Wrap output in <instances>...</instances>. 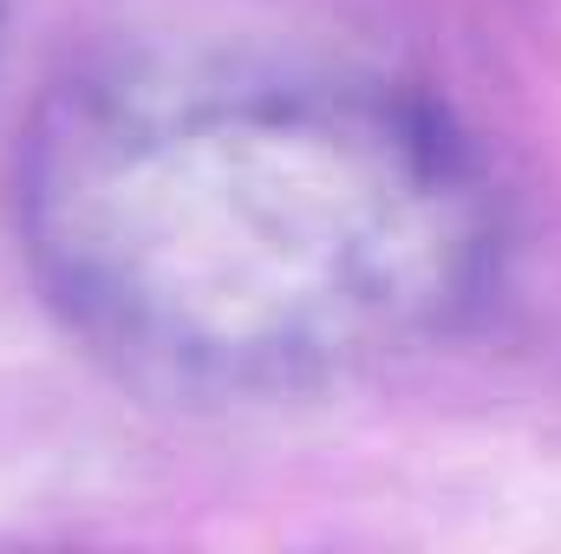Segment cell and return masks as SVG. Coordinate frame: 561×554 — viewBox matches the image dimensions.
<instances>
[{
  "mask_svg": "<svg viewBox=\"0 0 561 554\" xmlns=\"http://www.w3.org/2000/svg\"><path fill=\"white\" fill-rule=\"evenodd\" d=\"M470 203L412 112L275 72H131L46 143L39 235L72 307L190 379L359 359L450 293Z\"/></svg>",
  "mask_w": 561,
  "mask_h": 554,
  "instance_id": "1",
  "label": "cell"
}]
</instances>
